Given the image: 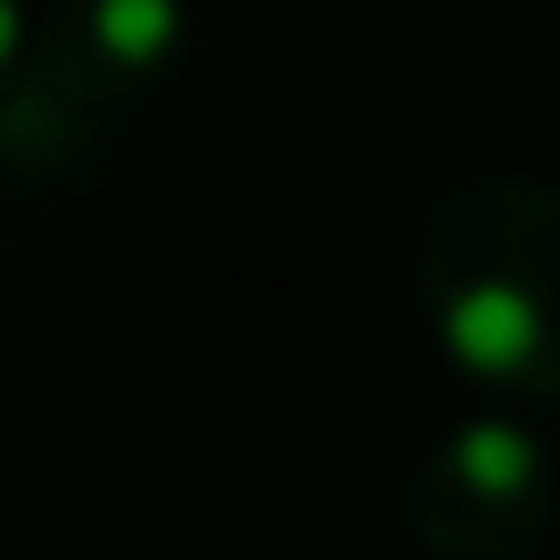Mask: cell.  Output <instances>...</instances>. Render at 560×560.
I'll return each instance as SVG.
<instances>
[{
    "instance_id": "cell-4",
    "label": "cell",
    "mask_w": 560,
    "mask_h": 560,
    "mask_svg": "<svg viewBox=\"0 0 560 560\" xmlns=\"http://www.w3.org/2000/svg\"><path fill=\"white\" fill-rule=\"evenodd\" d=\"M25 42H34V9H25V0H0V83L18 74Z\"/></svg>"
},
{
    "instance_id": "cell-2",
    "label": "cell",
    "mask_w": 560,
    "mask_h": 560,
    "mask_svg": "<svg viewBox=\"0 0 560 560\" xmlns=\"http://www.w3.org/2000/svg\"><path fill=\"white\" fill-rule=\"evenodd\" d=\"M190 42V0H58L34 9L18 74L0 83V165L25 182H58L91 165L158 100Z\"/></svg>"
},
{
    "instance_id": "cell-3",
    "label": "cell",
    "mask_w": 560,
    "mask_h": 560,
    "mask_svg": "<svg viewBox=\"0 0 560 560\" xmlns=\"http://www.w3.org/2000/svg\"><path fill=\"white\" fill-rule=\"evenodd\" d=\"M552 520V454L520 412L454 420L412 470V527L438 560H527Z\"/></svg>"
},
{
    "instance_id": "cell-1",
    "label": "cell",
    "mask_w": 560,
    "mask_h": 560,
    "mask_svg": "<svg viewBox=\"0 0 560 560\" xmlns=\"http://www.w3.org/2000/svg\"><path fill=\"white\" fill-rule=\"evenodd\" d=\"M420 322L494 404H560V182L478 174L420 223Z\"/></svg>"
}]
</instances>
